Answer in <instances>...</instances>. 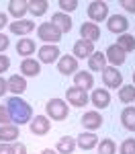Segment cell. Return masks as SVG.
I'll list each match as a JSON object with an SVG mask.
<instances>
[{
    "mask_svg": "<svg viewBox=\"0 0 135 154\" xmlns=\"http://www.w3.org/2000/svg\"><path fill=\"white\" fill-rule=\"evenodd\" d=\"M90 101H92V105L96 107V109H107L110 105V93L107 88H94Z\"/></svg>",
    "mask_w": 135,
    "mask_h": 154,
    "instance_id": "15",
    "label": "cell"
},
{
    "mask_svg": "<svg viewBox=\"0 0 135 154\" xmlns=\"http://www.w3.org/2000/svg\"><path fill=\"white\" fill-rule=\"evenodd\" d=\"M16 54H19V56H23V60L29 58V56H33V54H35V41H33V39H29V37L19 39V43H16Z\"/></svg>",
    "mask_w": 135,
    "mask_h": 154,
    "instance_id": "25",
    "label": "cell"
},
{
    "mask_svg": "<svg viewBox=\"0 0 135 154\" xmlns=\"http://www.w3.org/2000/svg\"><path fill=\"white\" fill-rule=\"evenodd\" d=\"M123 128L129 131H135V107H125L121 113Z\"/></svg>",
    "mask_w": 135,
    "mask_h": 154,
    "instance_id": "27",
    "label": "cell"
},
{
    "mask_svg": "<svg viewBox=\"0 0 135 154\" xmlns=\"http://www.w3.org/2000/svg\"><path fill=\"white\" fill-rule=\"evenodd\" d=\"M133 86H135V70H133Z\"/></svg>",
    "mask_w": 135,
    "mask_h": 154,
    "instance_id": "43",
    "label": "cell"
},
{
    "mask_svg": "<svg viewBox=\"0 0 135 154\" xmlns=\"http://www.w3.org/2000/svg\"><path fill=\"white\" fill-rule=\"evenodd\" d=\"M8 68H10V60H8V56L0 54V76H2V72H6Z\"/></svg>",
    "mask_w": 135,
    "mask_h": 154,
    "instance_id": "35",
    "label": "cell"
},
{
    "mask_svg": "<svg viewBox=\"0 0 135 154\" xmlns=\"http://www.w3.org/2000/svg\"><path fill=\"white\" fill-rule=\"evenodd\" d=\"M76 146H80L82 150H92V148L98 146V136L94 131H82L76 138Z\"/></svg>",
    "mask_w": 135,
    "mask_h": 154,
    "instance_id": "16",
    "label": "cell"
},
{
    "mask_svg": "<svg viewBox=\"0 0 135 154\" xmlns=\"http://www.w3.org/2000/svg\"><path fill=\"white\" fill-rule=\"evenodd\" d=\"M6 123H10V113L6 105H0V125H6Z\"/></svg>",
    "mask_w": 135,
    "mask_h": 154,
    "instance_id": "34",
    "label": "cell"
},
{
    "mask_svg": "<svg viewBox=\"0 0 135 154\" xmlns=\"http://www.w3.org/2000/svg\"><path fill=\"white\" fill-rule=\"evenodd\" d=\"M70 109H68V101L63 99H51L47 105H45V115L53 121H63L68 117Z\"/></svg>",
    "mask_w": 135,
    "mask_h": 154,
    "instance_id": "2",
    "label": "cell"
},
{
    "mask_svg": "<svg viewBox=\"0 0 135 154\" xmlns=\"http://www.w3.org/2000/svg\"><path fill=\"white\" fill-rule=\"evenodd\" d=\"M29 128H31V134H35V136H45L51 130V121H49L47 115H35L31 119Z\"/></svg>",
    "mask_w": 135,
    "mask_h": 154,
    "instance_id": "8",
    "label": "cell"
},
{
    "mask_svg": "<svg viewBox=\"0 0 135 154\" xmlns=\"http://www.w3.org/2000/svg\"><path fill=\"white\" fill-rule=\"evenodd\" d=\"M96 148H98V154H115L117 152V146H115V142H113L110 138L100 140V144H98Z\"/></svg>",
    "mask_w": 135,
    "mask_h": 154,
    "instance_id": "31",
    "label": "cell"
},
{
    "mask_svg": "<svg viewBox=\"0 0 135 154\" xmlns=\"http://www.w3.org/2000/svg\"><path fill=\"white\" fill-rule=\"evenodd\" d=\"M6 25H8V17H6L4 12H0V31H2Z\"/></svg>",
    "mask_w": 135,
    "mask_h": 154,
    "instance_id": "41",
    "label": "cell"
},
{
    "mask_svg": "<svg viewBox=\"0 0 135 154\" xmlns=\"http://www.w3.org/2000/svg\"><path fill=\"white\" fill-rule=\"evenodd\" d=\"M57 70L63 74V76H72L78 72V60L74 56H61L57 60Z\"/></svg>",
    "mask_w": 135,
    "mask_h": 154,
    "instance_id": "11",
    "label": "cell"
},
{
    "mask_svg": "<svg viewBox=\"0 0 135 154\" xmlns=\"http://www.w3.org/2000/svg\"><path fill=\"white\" fill-rule=\"evenodd\" d=\"M60 4V8H61V12H72V11H76L78 8V0H60L57 2Z\"/></svg>",
    "mask_w": 135,
    "mask_h": 154,
    "instance_id": "33",
    "label": "cell"
},
{
    "mask_svg": "<svg viewBox=\"0 0 135 154\" xmlns=\"http://www.w3.org/2000/svg\"><path fill=\"white\" fill-rule=\"evenodd\" d=\"M8 29H10V33H14V35L27 37L33 29H35V23H33V21H29V19H21V21L8 23Z\"/></svg>",
    "mask_w": 135,
    "mask_h": 154,
    "instance_id": "12",
    "label": "cell"
},
{
    "mask_svg": "<svg viewBox=\"0 0 135 154\" xmlns=\"http://www.w3.org/2000/svg\"><path fill=\"white\" fill-rule=\"evenodd\" d=\"M102 82L107 88H121L123 86V74L115 66H107L102 70Z\"/></svg>",
    "mask_w": 135,
    "mask_h": 154,
    "instance_id": "5",
    "label": "cell"
},
{
    "mask_svg": "<svg viewBox=\"0 0 135 154\" xmlns=\"http://www.w3.org/2000/svg\"><path fill=\"white\" fill-rule=\"evenodd\" d=\"M37 37H39L41 41H45V43L55 45V43L61 39V31L49 21V23H41L39 27H37Z\"/></svg>",
    "mask_w": 135,
    "mask_h": 154,
    "instance_id": "3",
    "label": "cell"
},
{
    "mask_svg": "<svg viewBox=\"0 0 135 154\" xmlns=\"http://www.w3.org/2000/svg\"><path fill=\"white\" fill-rule=\"evenodd\" d=\"M88 19L90 23H100L109 19V4L102 0H94L88 4Z\"/></svg>",
    "mask_w": 135,
    "mask_h": 154,
    "instance_id": "4",
    "label": "cell"
},
{
    "mask_svg": "<svg viewBox=\"0 0 135 154\" xmlns=\"http://www.w3.org/2000/svg\"><path fill=\"white\" fill-rule=\"evenodd\" d=\"M37 54H39V62L41 64H53V62H57L61 58V51L57 45H51V43H45V45H41V48L37 49Z\"/></svg>",
    "mask_w": 135,
    "mask_h": 154,
    "instance_id": "6",
    "label": "cell"
},
{
    "mask_svg": "<svg viewBox=\"0 0 135 154\" xmlns=\"http://www.w3.org/2000/svg\"><path fill=\"white\" fill-rule=\"evenodd\" d=\"M119 152L121 154H135V138H127V140L121 144Z\"/></svg>",
    "mask_w": 135,
    "mask_h": 154,
    "instance_id": "32",
    "label": "cell"
},
{
    "mask_svg": "<svg viewBox=\"0 0 135 154\" xmlns=\"http://www.w3.org/2000/svg\"><path fill=\"white\" fill-rule=\"evenodd\" d=\"M6 93H8V82H6V80L0 76V97H4Z\"/></svg>",
    "mask_w": 135,
    "mask_h": 154,
    "instance_id": "40",
    "label": "cell"
},
{
    "mask_svg": "<svg viewBox=\"0 0 135 154\" xmlns=\"http://www.w3.org/2000/svg\"><path fill=\"white\" fill-rule=\"evenodd\" d=\"M51 23L55 25L61 33H70V31H72V19H70V14H66V12H55V14H51Z\"/></svg>",
    "mask_w": 135,
    "mask_h": 154,
    "instance_id": "21",
    "label": "cell"
},
{
    "mask_svg": "<svg viewBox=\"0 0 135 154\" xmlns=\"http://www.w3.org/2000/svg\"><path fill=\"white\" fill-rule=\"evenodd\" d=\"M117 45H119L125 54H129V51L135 49V37L129 35V33H123V35H119V39H117Z\"/></svg>",
    "mask_w": 135,
    "mask_h": 154,
    "instance_id": "30",
    "label": "cell"
},
{
    "mask_svg": "<svg viewBox=\"0 0 135 154\" xmlns=\"http://www.w3.org/2000/svg\"><path fill=\"white\" fill-rule=\"evenodd\" d=\"M21 72H23V76H37L39 72H41V62L39 60H33V58H25L21 62Z\"/></svg>",
    "mask_w": 135,
    "mask_h": 154,
    "instance_id": "22",
    "label": "cell"
},
{
    "mask_svg": "<svg viewBox=\"0 0 135 154\" xmlns=\"http://www.w3.org/2000/svg\"><path fill=\"white\" fill-rule=\"evenodd\" d=\"M6 82H8V91H10L14 97L23 95L25 91H27V78H25L23 74H12Z\"/></svg>",
    "mask_w": 135,
    "mask_h": 154,
    "instance_id": "17",
    "label": "cell"
},
{
    "mask_svg": "<svg viewBox=\"0 0 135 154\" xmlns=\"http://www.w3.org/2000/svg\"><path fill=\"white\" fill-rule=\"evenodd\" d=\"M88 68L92 72H102L107 68V56L102 51H94L90 58H88Z\"/></svg>",
    "mask_w": 135,
    "mask_h": 154,
    "instance_id": "24",
    "label": "cell"
},
{
    "mask_svg": "<svg viewBox=\"0 0 135 154\" xmlns=\"http://www.w3.org/2000/svg\"><path fill=\"white\" fill-rule=\"evenodd\" d=\"M80 121H82V125H84L86 130L94 131V130H98V128L102 125V115H100L98 111H86Z\"/></svg>",
    "mask_w": 135,
    "mask_h": 154,
    "instance_id": "18",
    "label": "cell"
},
{
    "mask_svg": "<svg viewBox=\"0 0 135 154\" xmlns=\"http://www.w3.org/2000/svg\"><path fill=\"white\" fill-rule=\"evenodd\" d=\"M107 21H109V23H107V27H109L110 33L123 35V33H127V29H129V21H127L123 14H110Z\"/></svg>",
    "mask_w": 135,
    "mask_h": 154,
    "instance_id": "10",
    "label": "cell"
},
{
    "mask_svg": "<svg viewBox=\"0 0 135 154\" xmlns=\"http://www.w3.org/2000/svg\"><path fill=\"white\" fill-rule=\"evenodd\" d=\"M0 154H14V146H12V144L0 142Z\"/></svg>",
    "mask_w": 135,
    "mask_h": 154,
    "instance_id": "37",
    "label": "cell"
},
{
    "mask_svg": "<svg viewBox=\"0 0 135 154\" xmlns=\"http://www.w3.org/2000/svg\"><path fill=\"white\" fill-rule=\"evenodd\" d=\"M12 146H14V154H27V146L23 142H14Z\"/></svg>",
    "mask_w": 135,
    "mask_h": 154,
    "instance_id": "39",
    "label": "cell"
},
{
    "mask_svg": "<svg viewBox=\"0 0 135 154\" xmlns=\"http://www.w3.org/2000/svg\"><path fill=\"white\" fill-rule=\"evenodd\" d=\"M6 109H8V113H10V121L14 125H25V123H31V119H33V109L31 105L23 101L21 97H14L12 95L8 101H6Z\"/></svg>",
    "mask_w": 135,
    "mask_h": 154,
    "instance_id": "1",
    "label": "cell"
},
{
    "mask_svg": "<svg viewBox=\"0 0 135 154\" xmlns=\"http://www.w3.org/2000/svg\"><path fill=\"white\" fill-rule=\"evenodd\" d=\"M47 6H49L47 0H31V2H29V12H31L33 17H41V14L47 12Z\"/></svg>",
    "mask_w": 135,
    "mask_h": 154,
    "instance_id": "29",
    "label": "cell"
},
{
    "mask_svg": "<svg viewBox=\"0 0 135 154\" xmlns=\"http://www.w3.org/2000/svg\"><path fill=\"white\" fill-rule=\"evenodd\" d=\"M121 6L129 12H135V0H121Z\"/></svg>",
    "mask_w": 135,
    "mask_h": 154,
    "instance_id": "38",
    "label": "cell"
},
{
    "mask_svg": "<svg viewBox=\"0 0 135 154\" xmlns=\"http://www.w3.org/2000/svg\"><path fill=\"white\" fill-rule=\"evenodd\" d=\"M66 99H68V103H70L72 107H84V105H88V95H86V91L78 88V86H70V88H66Z\"/></svg>",
    "mask_w": 135,
    "mask_h": 154,
    "instance_id": "7",
    "label": "cell"
},
{
    "mask_svg": "<svg viewBox=\"0 0 135 154\" xmlns=\"http://www.w3.org/2000/svg\"><path fill=\"white\" fill-rule=\"evenodd\" d=\"M55 150H57V154H72L74 150H76V138H70V136L60 138Z\"/></svg>",
    "mask_w": 135,
    "mask_h": 154,
    "instance_id": "26",
    "label": "cell"
},
{
    "mask_svg": "<svg viewBox=\"0 0 135 154\" xmlns=\"http://www.w3.org/2000/svg\"><path fill=\"white\" fill-rule=\"evenodd\" d=\"M119 101L121 103H133L135 101V86L133 84H123L119 88Z\"/></svg>",
    "mask_w": 135,
    "mask_h": 154,
    "instance_id": "28",
    "label": "cell"
},
{
    "mask_svg": "<svg viewBox=\"0 0 135 154\" xmlns=\"http://www.w3.org/2000/svg\"><path fill=\"white\" fill-rule=\"evenodd\" d=\"M10 45V41H8V37L4 35V33H0V54H4L6 49Z\"/></svg>",
    "mask_w": 135,
    "mask_h": 154,
    "instance_id": "36",
    "label": "cell"
},
{
    "mask_svg": "<svg viewBox=\"0 0 135 154\" xmlns=\"http://www.w3.org/2000/svg\"><path fill=\"white\" fill-rule=\"evenodd\" d=\"M92 54H94V43H88L84 39H78L74 43V58L76 60H88Z\"/></svg>",
    "mask_w": 135,
    "mask_h": 154,
    "instance_id": "14",
    "label": "cell"
},
{
    "mask_svg": "<svg viewBox=\"0 0 135 154\" xmlns=\"http://www.w3.org/2000/svg\"><path fill=\"white\" fill-rule=\"evenodd\" d=\"M41 154H57V150H51V148H45Z\"/></svg>",
    "mask_w": 135,
    "mask_h": 154,
    "instance_id": "42",
    "label": "cell"
},
{
    "mask_svg": "<svg viewBox=\"0 0 135 154\" xmlns=\"http://www.w3.org/2000/svg\"><path fill=\"white\" fill-rule=\"evenodd\" d=\"M74 86H78V88H82V91H88V88H92L94 86V76H92V72H76L74 74Z\"/></svg>",
    "mask_w": 135,
    "mask_h": 154,
    "instance_id": "20",
    "label": "cell"
},
{
    "mask_svg": "<svg viewBox=\"0 0 135 154\" xmlns=\"http://www.w3.org/2000/svg\"><path fill=\"white\" fill-rule=\"evenodd\" d=\"M104 56H107V62H109L110 66H123L125 64V60H127V54L123 51L117 43H113V45H109L107 48V51H104Z\"/></svg>",
    "mask_w": 135,
    "mask_h": 154,
    "instance_id": "9",
    "label": "cell"
},
{
    "mask_svg": "<svg viewBox=\"0 0 135 154\" xmlns=\"http://www.w3.org/2000/svg\"><path fill=\"white\" fill-rule=\"evenodd\" d=\"M80 35H82L84 41L94 43V41L100 39V27H98L96 23H82V27H80Z\"/></svg>",
    "mask_w": 135,
    "mask_h": 154,
    "instance_id": "13",
    "label": "cell"
},
{
    "mask_svg": "<svg viewBox=\"0 0 135 154\" xmlns=\"http://www.w3.org/2000/svg\"><path fill=\"white\" fill-rule=\"evenodd\" d=\"M16 140H19V125H14V123L0 125V142H4V144H14Z\"/></svg>",
    "mask_w": 135,
    "mask_h": 154,
    "instance_id": "19",
    "label": "cell"
},
{
    "mask_svg": "<svg viewBox=\"0 0 135 154\" xmlns=\"http://www.w3.org/2000/svg\"><path fill=\"white\" fill-rule=\"evenodd\" d=\"M8 12L14 17V21H21L25 14L29 12V2H23V0H10V2H8Z\"/></svg>",
    "mask_w": 135,
    "mask_h": 154,
    "instance_id": "23",
    "label": "cell"
}]
</instances>
